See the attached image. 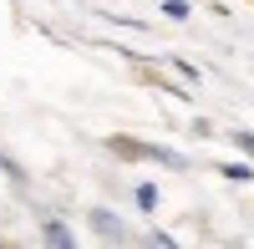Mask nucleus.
I'll list each match as a JSON object with an SVG mask.
<instances>
[{
    "mask_svg": "<svg viewBox=\"0 0 254 249\" xmlns=\"http://www.w3.org/2000/svg\"><path fill=\"white\" fill-rule=\"evenodd\" d=\"M234 137H239V132H234ZM239 142H244V148H249V153H254V137H239Z\"/></svg>",
    "mask_w": 254,
    "mask_h": 249,
    "instance_id": "nucleus-1",
    "label": "nucleus"
}]
</instances>
